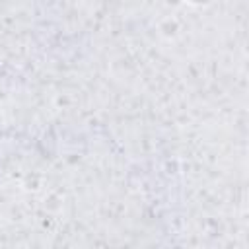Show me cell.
I'll return each mask as SVG.
<instances>
[{
    "mask_svg": "<svg viewBox=\"0 0 249 249\" xmlns=\"http://www.w3.org/2000/svg\"><path fill=\"white\" fill-rule=\"evenodd\" d=\"M187 2L196 4V6H204V4H210V2H214V0H187Z\"/></svg>",
    "mask_w": 249,
    "mask_h": 249,
    "instance_id": "cell-1",
    "label": "cell"
}]
</instances>
